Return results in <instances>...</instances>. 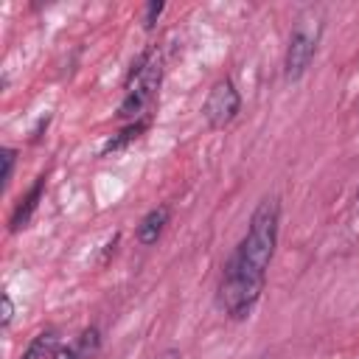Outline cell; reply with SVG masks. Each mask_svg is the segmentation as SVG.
Segmentation results:
<instances>
[{
  "label": "cell",
  "instance_id": "7a4b0ae2",
  "mask_svg": "<svg viewBox=\"0 0 359 359\" xmlns=\"http://www.w3.org/2000/svg\"><path fill=\"white\" fill-rule=\"evenodd\" d=\"M320 31H323V22L311 14H303L294 22V28L289 34V45H286V59H283V76L289 81H297L309 70V65L317 53Z\"/></svg>",
  "mask_w": 359,
  "mask_h": 359
},
{
  "label": "cell",
  "instance_id": "30bf717a",
  "mask_svg": "<svg viewBox=\"0 0 359 359\" xmlns=\"http://www.w3.org/2000/svg\"><path fill=\"white\" fill-rule=\"evenodd\" d=\"M0 157H3V185H8L11 171H14V157H17V151H14V149H3Z\"/></svg>",
  "mask_w": 359,
  "mask_h": 359
},
{
  "label": "cell",
  "instance_id": "7c38bea8",
  "mask_svg": "<svg viewBox=\"0 0 359 359\" xmlns=\"http://www.w3.org/2000/svg\"><path fill=\"white\" fill-rule=\"evenodd\" d=\"M50 359H84V356L79 353V348H56Z\"/></svg>",
  "mask_w": 359,
  "mask_h": 359
},
{
  "label": "cell",
  "instance_id": "4fadbf2b",
  "mask_svg": "<svg viewBox=\"0 0 359 359\" xmlns=\"http://www.w3.org/2000/svg\"><path fill=\"white\" fill-rule=\"evenodd\" d=\"M11 317H14V303H11V297L8 294H3V325H8L11 323Z\"/></svg>",
  "mask_w": 359,
  "mask_h": 359
},
{
  "label": "cell",
  "instance_id": "9c48e42d",
  "mask_svg": "<svg viewBox=\"0 0 359 359\" xmlns=\"http://www.w3.org/2000/svg\"><path fill=\"white\" fill-rule=\"evenodd\" d=\"M98 351V331L95 328H87L84 334H81V339H79V353L81 356H90V353H95Z\"/></svg>",
  "mask_w": 359,
  "mask_h": 359
},
{
  "label": "cell",
  "instance_id": "52a82bcc",
  "mask_svg": "<svg viewBox=\"0 0 359 359\" xmlns=\"http://www.w3.org/2000/svg\"><path fill=\"white\" fill-rule=\"evenodd\" d=\"M53 345H56V334L53 331H42L34 337V342L22 351L20 359H45L48 353H53Z\"/></svg>",
  "mask_w": 359,
  "mask_h": 359
},
{
  "label": "cell",
  "instance_id": "8992f818",
  "mask_svg": "<svg viewBox=\"0 0 359 359\" xmlns=\"http://www.w3.org/2000/svg\"><path fill=\"white\" fill-rule=\"evenodd\" d=\"M42 188H45V180L39 177L36 182H34V188L25 194V199L17 205V210L11 213V222H8V230L11 233H17L20 227H25L28 222H31V216H34V210H36V205H39V196H42Z\"/></svg>",
  "mask_w": 359,
  "mask_h": 359
},
{
  "label": "cell",
  "instance_id": "8fae6325",
  "mask_svg": "<svg viewBox=\"0 0 359 359\" xmlns=\"http://www.w3.org/2000/svg\"><path fill=\"white\" fill-rule=\"evenodd\" d=\"M160 11H163V3H157V0H154V3H149V6H146V17H143V25H146V28H151V25H154V20L160 17Z\"/></svg>",
  "mask_w": 359,
  "mask_h": 359
},
{
  "label": "cell",
  "instance_id": "6da1fadb",
  "mask_svg": "<svg viewBox=\"0 0 359 359\" xmlns=\"http://www.w3.org/2000/svg\"><path fill=\"white\" fill-rule=\"evenodd\" d=\"M278 219H280L278 199L272 196L261 199L250 216L247 236L224 264L219 283V303L233 320L247 317L264 292V278L278 244Z\"/></svg>",
  "mask_w": 359,
  "mask_h": 359
},
{
  "label": "cell",
  "instance_id": "5b68a950",
  "mask_svg": "<svg viewBox=\"0 0 359 359\" xmlns=\"http://www.w3.org/2000/svg\"><path fill=\"white\" fill-rule=\"evenodd\" d=\"M168 216H171V208H168V205H160V208L149 210V213L140 219V224H137V241H140L143 247L154 244V241L160 238L163 227L168 224Z\"/></svg>",
  "mask_w": 359,
  "mask_h": 359
},
{
  "label": "cell",
  "instance_id": "277c9868",
  "mask_svg": "<svg viewBox=\"0 0 359 359\" xmlns=\"http://www.w3.org/2000/svg\"><path fill=\"white\" fill-rule=\"evenodd\" d=\"M157 84H160V65H157V62H149V65H146V70L135 79V87H132V84H126V87H129V93H126L123 104L118 107V115H121V118H132V115H137V112L151 101V95H154Z\"/></svg>",
  "mask_w": 359,
  "mask_h": 359
},
{
  "label": "cell",
  "instance_id": "3957f363",
  "mask_svg": "<svg viewBox=\"0 0 359 359\" xmlns=\"http://www.w3.org/2000/svg\"><path fill=\"white\" fill-rule=\"evenodd\" d=\"M238 109H241V95H238L236 84L230 79H219L210 87L208 98H205L202 115H205V121H208L210 129H224L238 115Z\"/></svg>",
  "mask_w": 359,
  "mask_h": 359
},
{
  "label": "cell",
  "instance_id": "ba28073f",
  "mask_svg": "<svg viewBox=\"0 0 359 359\" xmlns=\"http://www.w3.org/2000/svg\"><path fill=\"white\" fill-rule=\"evenodd\" d=\"M143 129H146V123H143V121H137V123L126 126L123 132H118V137H109V140L101 146V157H104V154H109V151H118V149H123V146H126L129 140H135V137H137Z\"/></svg>",
  "mask_w": 359,
  "mask_h": 359
}]
</instances>
